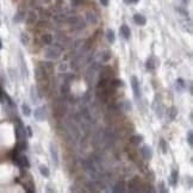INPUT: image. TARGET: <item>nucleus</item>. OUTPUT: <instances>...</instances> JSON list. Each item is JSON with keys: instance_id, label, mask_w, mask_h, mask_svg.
<instances>
[{"instance_id": "41", "label": "nucleus", "mask_w": 193, "mask_h": 193, "mask_svg": "<svg viewBox=\"0 0 193 193\" xmlns=\"http://www.w3.org/2000/svg\"><path fill=\"white\" fill-rule=\"evenodd\" d=\"M159 145L161 147V149H162V153H163V154H167V153H168V147H167V143H166V141H164L163 138H161V140H160Z\"/></svg>"}, {"instance_id": "54", "label": "nucleus", "mask_w": 193, "mask_h": 193, "mask_svg": "<svg viewBox=\"0 0 193 193\" xmlns=\"http://www.w3.org/2000/svg\"><path fill=\"white\" fill-rule=\"evenodd\" d=\"M140 0H124L125 4H137Z\"/></svg>"}, {"instance_id": "57", "label": "nucleus", "mask_w": 193, "mask_h": 193, "mask_svg": "<svg viewBox=\"0 0 193 193\" xmlns=\"http://www.w3.org/2000/svg\"><path fill=\"white\" fill-rule=\"evenodd\" d=\"M182 3H183L185 5H187V4L189 3V0H182Z\"/></svg>"}, {"instance_id": "28", "label": "nucleus", "mask_w": 193, "mask_h": 193, "mask_svg": "<svg viewBox=\"0 0 193 193\" xmlns=\"http://www.w3.org/2000/svg\"><path fill=\"white\" fill-rule=\"evenodd\" d=\"M16 149H17L18 151H24V150H26V149H28V142H26V140L18 141V143H17V145H16Z\"/></svg>"}, {"instance_id": "27", "label": "nucleus", "mask_w": 193, "mask_h": 193, "mask_svg": "<svg viewBox=\"0 0 193 193\" xmlns=\"http://www.w3.org/2000/svg\"><path fill=\"white\" fill-rule=\"evenodd\" d=\"M82 102H83L85 104H88V103L92 102V89H91V88H88V89L85 92V94L82 95Z\"/></svg>"}, {"instance_id": "24", "label": "nucleus", "mask_w": 193, "mask_h": 193, "mask_svg": "<svg viewBox=\"0 0 193 193\" xmlns=\"http://www.w3.org/2000/svg\"><path fill=\"white\" fill-rule=\"evenodd\" d=\"M91 48H92V39H87V41L82 44V47H81V49H80V55L86 54L87 51H89Z\"/></svg>"}, {"instance_id": "6", "label": "nucleus", "mask_w": 193, "mask_h": 193, "mask_svg": "<svg viewBox=\"0 0 193 193\" xmlns=\"http://www.w3.org/2000/svg\"><path fill=\"white\" fill-rule=\"evenodd\" d=\"M131 87L134 91V96L136 100H140L141 98V87H140V81L137 76H131Z\"/></svg>"}, {"instance_id": "18", "label": "nucleus", "mask_w": 193, "mask_h": 193, "mask_svg": "<svg viewBox=\"0 0 193 193\" xmlns=\"http://www.w3.org/2000/svg\"><path fill=\"white\" fill-rule=\"evenodd\" d=\"M119 31H121L122 36H123L125 39H130V37H131V31H130V29H129V26H128L126 24H123V25L121 26Z\"/></svg>"}, {"instance_id": "46", "label": "nucleus", "mask_w": 193, "mask_h": 193, "mask_svg": "<svg viewBox=\"0 0 193 193\" xmlns=\"http://www.w3.org/2000/svg\"><path fill=\"white\" fill-rule=\"evenodd\" d=\"M83 3V0H70V5L73 7H77Z\"/></svg>"}, {"instance_id": "59", "label": "nucleus", "mask_w": 193, "mask_h": 193, "mask_svg": "<svg viewBox=\"0 0 193 193\" xmlns=\"http://www.w3.org/2000/svg\"><path fill=\"white\" fill-rule=\"evenodd\" d=\"M42 1H44L45 4H49V3H50V0H42Z\"/></svg>"}, {"instance_id": "26", "label": "nucleus", "mask_w": 193, "mask_h": 193, "mask_svg": "<svg viewBox=\"0 0 193 193\" xmlns=\"http://www.w3.org/2000/svg\"><path fill=\"white\" fill-rule=\"evenodd\" d=\"M19 58H20V69H22V74L24 75V77H28V76H29V72H28V68H26V64H25V61H24V57H23L22 54L19 55Z\"/></svg>"}, {"instance_id": "37", "label": "nucleus", "mask_w": 193, "mask_h": 193, "mask_svg": "<svg viewBox=\"0 0 193 193\" xmlns=\"http://www.w3.org/2000/svg\"><path fill=\"white\" fill-rule=\"evenodd\" d=\"M79 20H80V17H77V16H69V17H67V19H66V22H67L68 24H70V25L76 24Z\"/></svg>"}, {"instance_id": "23", "label": "nucleus", "mask_w": 193, "mask_h": 193, "mask_svg": "<svg viewBox=\"0 0 193 193\" xmlns=\"http://www.w3.org/2000/svg\"><path fill=\"white\" fill-rule=\"evenodd\" d=\"M24 19H25V11H23V10H19L16 13V16L13 17V22L15 23H22Z\"/></svg>"}, {"instance_id": "8", "label": "nucleus", "mask_w": 193, "mask_h": 193, "mask_svg": "<svg viewBox=\"0 0 193 193\" xmlns=\"http://www.w3.org/2000/svg\"><path fill=\"white\" fill-rule=\"evenodd\" d=\"M159 66V60L155 57V56H150L148 57L147 62H145V67L148 70H155Z\"/></svg>"}, {"instance_id": "53", "label": "nucleus", "mask_w": 193, "mask_h": 193, "mask_svg": "<svg viewBox=\"0 0 193 193\" xmlns=\"http://www.w3.org/2000/svg\"><path fill=\"white\" fill-rule=\"evenodd\" d=\"M26 134H28L29 137H32V129H31V126H26Z\"/></svg>"}, {"instance_id": "45", "label": "nucleus", "mask_w": 193, "mask_h": 193, "mask_svg": "<svg viewBox=\"0 0 193 193\" xmlns=\"http://www.w3.org/2000/svg\"><path fill=\"white\" fill-rule=\"evenodd\" d=\"M9 74H10L11 79H12L13 81H16V80H17V74H16V69H13V68H9Z\"/></svg>"}, {"instance_id": "10", "label": "nucleus", "mask_w": 193, "mask_h": 193, "mask_svg": "<svg viewBox=\"0 0 193 193\" xmlns=\"http://www.w3.org/2000/svg\"><path fill=\"white\" fill-rule=\"evenodd\" d=\"M50 155H51V160H53V163L55 167L58 166V151H57V148L54 143L50 144Z\"/></svg>"}, {"instance_id": "13", "label": "nucleus", "mask_w": 193, "mask_h": 193, "mask_svg": "<svg viewBox=\"0 0 193 193\" xmlns=\"http://www.w3.org/2000/svg\"><path fill=\"white\" fill-rule=\"evenodd\" d=\"M86 20L88 24H92V25H95V24H98L99 19H98V16H96L94 12L92 11H88L86 13Z\"/></svg>"}, {"instance_id": "3", "label": "nucleus", "mask_w": 193, "mask_h": 193, "mask_svg": "<svg viewBox=\"0 0 193 193\" xmlns=\"http://www.w3.org/2000/svg\"><path fill=\"white\" fill-rule=\"evenodd\" d=\"M35 76H36L37 82L38 81H49V75H48V73L45 72V69L43 68L42 64H38L35 68Z\"/></svg>"}, {"instance_id": "25", "label": "nucleus", "mask_w": 193, "mask_h": 193, "mask_svg": "<svg viewBox=\"0 0 193 193\" xmlns=\"http://www.w3.org/2000/svg\"><path fill=\"white\" fill-rule=\"evenodd\" d=\"M80 60H81V55H79V56H76L75 58L72 60V62H70V68H72L73 70H77V69L80 68V66H81Z\"/></svg>"}, {"instance_id": "9", "label": "nucleus", "mask_w": 193, "mask_h": 193, "mask_svg": "<svg viewBox=\"0 0 193 193\" xmlns=\"http://www.w3.org/2000/svg\"><path fill=\"white\" fill-rule=\"evenodd\" d=\"M115 76V73H113V69L111 67H103L100 69V77H104V79H109L111 80V77Z\"/></svg>"}, {"instance_id": "35", "label": "nucleus", "mask_w": 193, "mask_h": 193, "mask_svg": "<svg viewBox=\"0 0 193 193\" xmlns=\"http://www.w3.org/2000/svg\"><path fill=\"white\" fill-rule=\"evenodd\" d=\"M22 113H23L25 117H29V116L31 115V109H30V106H29L28 104H25V103L22 104Z\"/></svg>"}, {"instance_id": "4", "label": "nucleus", "mask_w": 193, "mask_h": 193, "mask_svg": "<svg viewBox=\"0 0 193 193\" xmlns=\"http://www.w3.org/2000/svg\"><path fill=\"white\" fill-rule=\"evenodd\" d=\"M128 186H129L130 192H140V191H142V181H141V179L138 176L131 178Z\"/></svg>"}, {"instance_id": "2", "label": "nucleus", "mask_w": 193, "mask_h": 193, "mask_svg": "<svg viewBox=\"0 0 193 193\" xmlns=\"http://www.w3.org/2000/svg\"><path fill=\"white\" fill-rule=\"evenodd\" d=\"M61 51H62V50H60L58 48H56L55 45H53V47H50V48H48V49L45 50L44 56H45V58H48V60H50V61H54V60L60 58Z\"/></svg>"}, {"instance_id": "39", "label": "nucleus", "mask_w": 193, "mask_h": 193, "mask_svg": "<svg viewBox=\"0 0 193 193\" xmlns=\"http://www.w3.org/2000/svg\"><path fill=\"white\" fill-rule=\"evenodd\" d=\"M110 86L113 87V88L122 87V86H123V81H122V80H118V79H113V80L110 81Z\"/></svg>"}, {"instance_id": "58", "label": "nucleus", "mask_w": 193, "mask_h": 193, "mask_svg": "<svg viewBox=\"0 0 193 193\" xmlns=\"http://www.w3.org/2000/svg\"><path fill=\"white\" fill-rule=\"evenodd\" d=\"M56 3H57V4H62L63 0H56Z\"/></svg>"}, {"instance_id": "48", "label": "nucleus", "mask_w": 193, "mask_h": 193, "mask_svg": "<svg viewBox=\"0 0 193 193\" xmlns=\"http://www.w3.org/2000/svg\"><path fill=\"white\" fill-rule=\"evenodd\" d=\"M159 187H160V188H159L160 192H163V193H167V192H168V189L164 188V182H163V181L160 182V186H159Z\"/></svg>"}, {"instance_id": "30", "label": "nucleus", "mask_w": 193, "mask_h": 193, "mask_svg": "<svg viewBox=\"0 0 193 193\" xmlns=\"http://www.w3.org/2000/svg\"><path fill=\"white\" fill-rule=\"evenodd\" d=\"M67 17H68V16L64 15V13H57V15H54V16H53L54 20L57 22V23H63V22H66Z\"/></svg>"}, {"instance_id": "14", "label": "nucleus", "mask_w": 193, "mask_h": 193, "mask_svg": "<svg viewBox=\"0 0 193 193\" xmlns=\"http://www.w3.org/2000/svg\"><path fill=\"white\" fill-rule=\"evenodd\" d=\"M30 99H31L32 104H37L38 100L41 99L38 95V92H37V88L35 86H31V88H30Z\"/></svg>"}, {"instance_id": "5", "label": "nucleus", "mask_w": 193, "mask_h": 193, "mask_svg": "<svg viewBox=\"0 0 193 193\" xmlns=\"http://www.w3.org/2000/svg\"><path fill=\"white\" fill-rule=\"evenodd\" d=\"M153 109L156 113L157 117H162V112H163V105H162V102H161V96L159 94L155 95L154 98V103H153Z\"/></svg>"}, {"instance_id": "19", "label": "nucleus", "mask_w": 193, "mask_h": 193, "mask_svg": "<svg viewBox=\"0 0 193 193\" xmlns=\"http://www.w3.org/2000/svg\"><path fill=\"white\" fill-rule=\"evenodd\" d=\"M41 64L43 66V68L45 69V72L48 73V75L54 74V63L50 60L49 61H45V62H41Z\"/></svg>"}, {"instance_id": "32", "label": "nucleus", "mask_w": 193, "mask_h": 193, "mask_svg": "<svg viewBox=\"0 0 193 193\" xmlns=\"http://www.w3.org/2000/svg\"><path fill=\"white\" fill-rule=\"evenodd\" d=\"M20 43L23 44V45H29V43H30V37H29V35L26 34V32H22L20 34Z\"/></svg>"}, {"instance_id": "15", "label": "nucleus", "mask_w": 193, "mask_h": 193, "mask_svg": "<svg viewBox=\"0 0 193 193\" xmlns=\"http://www.w3.org/2000/svg\"><path fill=\"white\" fill-rule=\"evenodd\" d=\"M134 22H135L137 25H140V26H143V25H145V24H147V18H145L143 15L136 13V15L134 16Z\"/></svg>"}, {"instance_id": "51", "label": "nucleus", "mask_w": 193, "mask_h": 193, "mask_svg": "<svg viewBox=\"0 0 193 193\" xmlns=\"http://www.w3.org/2000/svg\"><path fill=\"white\" fill-rule=\"evenodd\" d=\"M4 94H5V91L3 89V87L0 86V102H4Z\"/></svg>"}, {"instance_id": "17", "label": "nucleus", "mask_w": 193, "mask_h": 193, "mask_svg": "<svg viewBox=\"0 0 193 193\" xmlns=\"http://www.w3.org/2000/svg\"><path fill=\"white\" fill-rule=\"evenodd\" d=\"M61 94H62L63 98H66L68 94H70V83L68 81H64L61 85Z\"/></svg>"}, {"instance_id": "42", "label": "nucleus", "mask_w": 193, "mask_h": 193, "mask_svg": "<svg viewBox=\"0 0 193 193\" xmlns=\"http://www.w3.org/2000/svg\"><path fill=\"white\" fill-rule=\"evenodd\" d=\"M39 15H41V17H42L44 20H48V18L50 17V13H49V11H47V10H43V9H39Z\"/></svg>"}, {"instance_id": "52", "label": "nucleus", "mask_w": 193, "mask_h": 193, "mask_svg": "<svg viewBox=\"0 0 193 193\" xmlns=\"http://www.w3.org/2000/svg\"><path fill=\"white\" fill-rule=\"evenodd\" d=\"M99 1H100V4H102L103 6L107 7V6H109V3H110V0H99Z\"/></svg>"}, {"instance_id": "44", "label": "nucleus", "mask_w": 193, "mask_h": 193, "mask_svg": "<svg viewBox=\"0 0 193 193\" xmlns=\"http://www.w3.org/2000/svg\"><path fill=\"white\" fill-rule=\"evenodd\" d=\"M187 143H188L189 147L193 145V132H192V130L187 131Z\"/></svg>"}, {"instance_id": "11", "label": "nucleus", "mask_w": 193, "mask_h": 193, "mask_svg": "<svg viewBox=\"0 0 193 193\" xmlns=\"http://www.w3.org/2000/svg\"><path fill=\"white\" fill-rule=\"evenodd\" d=\"M38 20V15L36 11H29L26 15V24L28 25H34Z\"/></svg>"}, {"instance_id": "56", "label": "nucleus", "mask_w": 193, "mask_h": 193, "mask_svg": "<svg viewBox=\"0 0 193 193\" xmlns=\"http://www.w3.org/2000/svg\"><path fill=\"white\" fill-rule=\"evenodd\" d=\"M3 49V41H1V38H0V50Z\"/></svg>"}, {"instance_id": "55", "label": "nucleus", "mask_w": 193, "mask_h": 193, "mask_svg": "<svg viewBox=\"0 0 193 193\" xmlns=\"http://www.w3.org/2000/svg\"><path fill=\"white\" fill-rule=\"evenodd\" d=\"M176 11H179V12H180L181 15H183L185 17H187V16H188V13H187L185 10H182V9H176Z\"/></svg>"}, {"instance_id": "36", "label": "nucleus", "mask_w": 193, "mask_h": 193, "mask_svg": "<svg viewBox=\"0 0 193 193\" xmlns=\"http://www.w3.org/2000/svg\"><path fill=\"white\" fill-rule=\"evenodd\" d=\"M111 57H112V53L110 50H106L102 54V62H107L111 60Z\"/></svg>"}, {"instance_id": "21", "label": "nucleus", "mask_w": 193, "mask_h": 193, "mask_svg": "<svg viewBox=\"0 0 193 193\" xmlns=\"http://www.w3.org/2000/svg\"><path fill=\"white\" fill-rule=\"evenodd\" d=\"M110 81L109 79H104V77H100V80L98 81V83H96V88L98 89H104L106 88L107 86H110Z\"/></svg>"}, {"instance_id": "31", "label": "nucleus", "mask_w": 193, "mask_h": 193, "mask_svg": "<svg viewBox=\"0 0 193 193\" xmlns=\"http://www.w3.org/2000/svg\"><path fill=\"white\" fill-rule=\"evenodd\" d=\"M39 173H41V175L44 176V178H49V176H50V170H49V168H48L47 166H44V164H41V166H39Z\"/></svg>"}, {"instance_id": "1", "label": "nucleus", "mask_w": 193, "mask_h": 193, "mask_svg": "<svg viewBox=\"0 0 193 193\" xmlns=\"http://www.w3.org/2000/svg\"><path fill=\"white\" fill-rule=\"evenodd\" d=\"M67 113V106L63 99H56L53 103V115L56 118H63Z\"/></svg>"}, {"instance_id": "12", "label": "nucleus", "mask_w": 193, "mask_h": 193, "mask_svg": "<svg viewBox=\"0 0 193 193\" xmlns=\"http://www.w3.org/2000/svg\"><path fill=\"white\" fill-rule=\"evenodd\" d=\"M141 154H142V157L145 160V161H149L151 157H153V150L149 145H143L142 149H141Z\"/></svg>"}, {"instance_id": "16", "label": "nucleus", "mask_w": 193, "mask_h": 193, "mask_svg": "<svg viewBox=\"0 0 193 193\" xmlns=\"http://www.w3.org/2000/svg\"><path fill=\"white\" fill-rule=\"evenodd\" d=\"M53 41H54V38H53V35H51V34H43V35L41 36V42H42V44H44V45H50V44H53Z\"/></svg>"}, {"instance_id": "34", "label": "nucleus", "mask_w": 193, "mask_h": 193, "mask_svg": "<svg viewBox=\"0 0 193 193\" xmlns=\"http://www.w3.org/2000/svg\"><path fill=\"white\" fill-rule=\"evenodd\" d=\"M175 87L178 91H183L186 87V82L183 81V79H176L175 81Z\"/></svg>"}, {"instance_id": "29", "label": "nucleus", "mask_w": 193, "mask_h": 193, "mask_svg": "<svg viewBox=\"0 0 193 193\" xmlns=\"http://www.w3.org/2000/svg\"><path fill=\"white\" fill-rule=\"evenodd\" d=\"M112 191H113V192H116V193L124 192V191H125V188H124V181H118V182H117V183L113 186Z\"/></svg>"}, {"instance_id": "43", "label": "nucleus", "mask_w": 193, "mask_h": 193, "mask_svg": "<svg viewBox=\"0 0 193 193\" xmlns=\"http://www.w3.org/2000/svg\"><path fill=\"white\" fill-rule=\"evenodd\" d=\"M57 69H58V72H60V73H67L68 64H67V63H64V62H62V63H60V64H58Z\"/></svg>"}, {"instance_id": "49", "label": "nucleus", "mask_w": 193, "mask_h": 193, "mask_svg": "<svg viewBox=\"0 0 193 193\" xmlns=\"http://www.w3.org/2000/svg\"><path fill=\"white\" fill-rule=\"evenodd\" d=\"M132 109V106H131V104H130V102H124V110L125 111H130Z\"/></svg>"}, {"instance_id": "50", "label": "nucleus", "mask_w": 193, "mask_h": 193, "mask_svg": "<svg viewBox=\"0 0 193 193\" xmlns=\"http://www.w3.org/2000/svg\"><path fill=\"white\" fill-rule=\"evenodd\" d=\"M30 5H31V7L39 9V6H38V1H37V0H31V1H30Z\"/></svg>"}, {"instance_id": "33", "label": "nucleus", "mask_w": 193, "mask_h": 193, "mask_svg": "<svg viewBox=\"0 0 193 193\" xmlns=\"http://www.w3.org/2000/svg\"><path fill=\"white\" fill-rule=\"evenodd\" d=\"M106 38H107V41H109V43H115V41H116V36H115V32H113V30H111V29H109L107 31H106Z\"/></svg>"}, {"instance_id": "7", "label": "nucleus", "mask_w": 193, "mask_h": 193, "mask_svg": "<svg viewBox=\"0 0 193 193\" xmlns=\"http://www.w3.org/2000/svg\"><path fill=\"white\" fill-rule=\"evenodd\" d=\"M34 116H35V119H36V121H38V122H44V121L47 119V109H45V106H39V107H37V109L35 110Z\"/></svg>"}, {"instance_id": "40", "label": "nucleus", "mask_w": 193, "mask_h": 193, "mask_svg": "<svg viewBox=\"0 0 193 193\" xmlns=\"http://www.w3.org/2000/svg\"><path fill=\"white\" fill-rule=\"evenodd\" d=\"M168 115H169V119H170V121H174L175 117H176V115H178L176 107H175V106H172V107L169 109V111H168Z\"/></svg>"}, {"instance_id": "22", "label": "nucleus", "mask_w": 193, "mask_h": 193, "mask_svg": "<svg viewBox=\"0 0 193 193\" xmlns=\"http://www.w3.org/2000/svg\"><path fill=\"white\" fill-rule=\"evenodd\" d=\"M178 180H179V172L173 169L172 173H170V179H169V182L172 186H176L178 183Z\"/></svg>"}, {"instance_id": "38", "label": "nucleus", "mask_w": 193, "mask_h": 193, "mask_svg": "<svg viewBox=\"0 0 193 193\" xmlns=\"http://www.w3.org/2000/svg\"><path fill=\"white\" fill-rule=\"evenodd\" d=\"M85 28H86V23H85L83 20H81V18H80V20H79L76 24L73 25V29H74V30H83Z\"/></svg>"}, {"instance_id": "20", "label": "nucleus", "mask_w": 193, "mask_h": 193, "mask_svg": "<svg viewBox=\"0 0 193 193\" xmlns=\"http://www.w3.org/2000/svg\"><path fill=\"white\" fill-rule=\"evenodd\" d=\"M142 141H143V136H142V135H131V136L129 137V142H130L132 145H138Z\"/></svg>"}, {"instance_id": "47", "label": "nucleus", "mask_w": 193, "mask_h": 193, "mask_svg": "<svg viewBox=\"0 0 193 193\" xmlns=\"http://www.w3.org/2000/svg\"><path fill=\"white\" fill-rule=\"evenodd\" d=\"M63 77H64V81H68V82H69L70 80H74V79H75V76H74L73 74H69V75H68V74H64Z\"/></svg>"}]
</instances>
